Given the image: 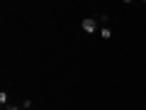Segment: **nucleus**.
Wrapping results in <instances>:
<instances>
[{
    "label": "nucleus",
    "mask_w": 146,
    "mask_h": 110,
    "mask_svg": "<svg viewBox=\"0 0 146 110\" xmlns=\"http://www.w3.org/2000/svg\"><path fill=\"white\" fill-rule=\"evenodd\" d=\"M3 110H22V105H7V108H3Z\"/></svg>",
    "instance_id": "39448f33"
},
{
    "label": "nucleus",
    "mask_w": 146,
    "mask_h": 110,
    "mask_svg": "<svg viewBox=\"0 0 146 110\" xmlns=\"http://www.w3.org/2000/svg\"><path fill=\"white\" fill-rule=\"evenodd\" d=\"M20 105H22V110H29V108H34V103H32L29 98H25V100H22Z\"/></svg>",
    "instance_id": "20e7f679"
},
{
    "label": "nucleus",
    "mask_w": 146,
    "mask_h": 110,
    "mask_svg": "<svg viewBox=\"0 0 146 110\" xmlns=\"http://www.w3.org/2000/svg\"><path fill=\"white\" fill-rule=\"evenodd\" d=\"M80 27H83L85 34H95V32H100V22L95 20V17H85V20L80 22Z\"/></svg>",
    "instance_id": "f257e3e1"
},
{
    "label": "nucleus",
    "mask_w": 146,
    "mask_h": 110,
    "mask_svg": "<svg viewBox=\"0 0 146 110\" xmlns=\"http://www.w3.org/2000/svg\"><path fill=\"white\" fill-rule=\"evenodd\" d=\"M0 103H3V108H7V103H10V95L5 91H0Z\"/></svg>",
    "instance_id": "7ed1b4c3"
},
{
    "label": "nucleus",
    "mask_w": 146,
    "mask_h": 110,
    "mask_svg": "<svg viewBox=\"0 0 146 110\" xmlns=\"http://www.w3.org/2000/svg\"><path fill=\"white\" fill-rule=\"evenodd\" d=\"M144 73H146V68H144Z\"/></svg>",
    "instance_id": "423d86ee"
},
{
    "label": "nucleus",
    "mask_w": 146,
    "mask_h": 110,
    "mask_svg": "<svg viewBox=\"0 0 146 110\" xmlns=\"http://www.w3.org/2000/svg\"><path fill=\"white\" fill-rule=\"evenodd\" d=\"M100 37L102 39H112V30L110 27H100Z\"/></svg>",
    "instance_id": "f03ea898"
}]
</instances>
